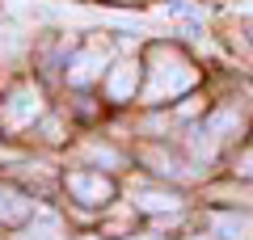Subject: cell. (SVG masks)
Instances as JSON below:
<instances>
[{"instance_id": "cell-1", "label": "cell", "mask_w": 253, "mask_h": 240, "mask_svg": "<svg viewBox=\"0 0 253 240\" xmlns=\"http://www.w3.org/2000/svg\"><path fill=\"white\" fill-rule=\"evenodd\" d=\"M194 80H199V72L190 68L177 51H169V46H152V63H148V89H144L148 101L177 97V93L194 89Z\"/></svg>"}, {"instance_id": "cell-2", "label": "cell", "mask_w": 253, "mask_h": 240, "mask_svg": "<svg viewBox=\"0 0 253 240\" xmlns=\"http://www.w3.org/2000/svg\"><path fill=\"white\" fill-rule=\"evenodd\" d=\"M42 118V93L34 84H17L0 101V131H26Z\"/></svg>"}, {"instance_id": "cell-3", "label": "cell", "mask_w": 253, "mask_h": 240, "mask_svg": "<svg viewBox=\"0 0 253 240\" xmlns=\"http://www.w3.org/2000/svg\"><path fill=\"white\" fill-rule=\"evenodd\" d=\"M68 190H72V198L81 206H106L110 198H114V186H110L101 173H89V169L68 173Z\"/></svg>"}, {"instance_id": "cell-4", "label": "cell", "mask_w": 253, "mask_h": 240, "mask_svg": "<svg viewBox=\"0 0 253 240\" xmlns=\"http://www.w3.org/2000/svg\"><path fill=\"white\" fill-rule=\"evenodd\" d=\"M135 84H139V63L135 59H118L114 68H110V76H106V93L114 101L135 97Z\"/></svg>"}, {"instance_id": "cell-5", "label": "cell", "mask_w": 253, "mask_h": 240, "mask_svg": "<svg viewBox=\"0 0 253 240\" xmlns=\"http://www.w3.org/2000/svg\"><path fill=\"white\" fill-rule=\"evenodd\" d=\"M101 68H106V55H101L97 46L76 51L72 63H68V80H72V84H93V80H101Z\"/></svg>"}, {"instance_id": "cell-6", "label": "cell", "mask_w": 253, "mask_h": 240, "mask_svg": "<svg viewBox=\"0 0 253 240\" xmlns=\"http://www.w3.org/2000/svg\"><path fill=\"white\" fill-rule=\"evenodd\" d=\"M30 215H34V202H30L21 190H13V186H0V223H26Z\"/></svg>"}, {"instance_id": "cell-7", "label": "cell", "mask_w": 253, "mask_h": 240, "mask_svg": "<svg viewBox=\"0 0 253 240\" xmlns=\"http://www.w3.org/2000/svg\"><path fill=\"white\" fill-rule=\"evenodd\" d=\"M135 206H139V211H148V215H173L181 206V198L177 194H165V190H139Z\"/></svg>"}, {"instance_id": "cell-8", "label": "cell", "mask_w": 253, "mask_h": 240, "mask_svg": "<svg viewBox=\"0 0 253 240\" xmlns=\"http://www.w3.org/2000/svg\"><path fill=\"white\" fill-rule=\"evenodd\" d=\"M215 228L228 240H253V215H215Z\"/></svg>"}, {"instance_id": "cell-9", "label": "cell", "mask_w": 253, "mask_h": 240, "mask_svg": "<svg viewBox=\"0 0 253 240\" xmlns=\"http://www.w3.org/2000/svg\"><path fill=\"white\" fill-rule=\"evenodd\" d=\"M203 131L219 143V139H228L232 131H241V114H236V110H219V114L207 118V126H203Z\"/></svg>"}, {"instance_id": "cell-10", "label": "cell", "mask_w": 253, "mask_h": 240, "mask_svg": "<svg viewBox=\"0 0 253 240\" xmlns=\"http://www.w3.org/2000/svg\"><path fill=\"white\" fill-rule=\"evenodd\" d=\"M21 240H59V219H55V215H38V219L26 228Z\"/></svg>"}, {"instance_id": "cell-11", "label": "cell", "mask_w": 253, "mask_h": 240, "mask_svg": "<svg viewBox=\"0 0 253 240\" xmlns=\"http://www.w3.org/2000/svg\"><path fill=\"white\" fill-rule=\"evenodd\" d=\"M84 152H89V160H97V164H118V160H123L114 148H106V143H89Z\"/></svg>"}, {"instance_id": "cell-12", "label": "cell", "mask_w": 253, "mask_h": 240, "mask_svg": "<svg viewBox=\"0 0 253 240\" xmlns=\"http://www.w3.org/2000/svg\"><path fill=\"white\" fill-rule=\"evenodd\" d=\"M236 173H241V177H253V148L245 152L241 160H236Z\"/></svg>"}, {"instance_id": "cell-13", "label": "cell", "mask_w": 253, "mask_h": 240, "mask_svg": "<svg viewBox=\"0 0 253 240\" xmlns=\"http://www.w3.org/2000/svg\"><path fill=\"white\" fill-rule=\"evenodd\" d=\"M131 240H156V236H131Z\"/></svg>"}, {"instance_id": "cell-14", "label": "cell", "mask_w": 253, "mask_h": 240, "mask_svg": "<svg viewBox=\"0 0 253 240\" xmlns=\"http://www.w3.org/2000/svg\"><path fill=\"white\" fill-rule=\"evenodd\" d=\"M194 240H211V236H194Z\"/></svg>"}, {"instance_id": "cell-15", "label": "cell", "mask_w": 253, "mask_h": 240, "mask_svg": "<svg viewBox=\"0 0 253 240\" xmlns=\"http://www.w3.org/2000/svg\"><path fill=\"white\" fill-rule=\"evenodd\" d=\"M0 156H4V152H0Z\"/></svg>"}]
</instances>
